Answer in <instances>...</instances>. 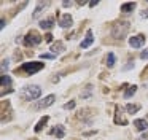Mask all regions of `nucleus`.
I'll return each mask as SVG.
<instances>
[{
  "instance_id": "16",
  "label": "nucleus",
  "mask_w": 148,
  "mask_h": 140,
  "mask_svg": "<svg viewBox=\"0 0 148 140\" xmlns=\"http://www.w3.org/2000/svg\"><path fill=\"white\" fill-rule=\"evenodd\" d=\"M134 126H135V129L137 130H147L148 129V121L147 119H135L134 121Z\"/></svg>"
},
{
  "instance_id": "18",
  "label": "nucleus",
  "mask_w": 148,
  "mask_h": 140,
  "mask_svg": "<svg viewBox=\"0 0 148 140\" xmlns=\"http://www.w3.org/2000/svg\"><path fill=\"white\" fill-rule=\"evenodd\" d=\"M48 121H49V118H48V116H43L42 119H40L38 123H37V126L34 127V130H35V132H40V130H42L43 127L46 126V123H48Z\"/></svg>"
},
{
  "instance_id": "28",
  "label": "nucleus",
  "mask_w": 148,
  "mask_h": 140,
  "mask_svg": "<svg viewBox=\"0 0 148 140\" xmlns=\"http://www.w3.org/2000/svg\"><path fill=\"white\" fill-rule=\"evenodd\" d=\"M45 40L51 43V41H53V35H51V34H46V35H45Z\"/></svg>"
},
{
  "instance_id": "14",
  "label": "nucleus",
  "mask_w": 148,
  "mask_h": 140,
  "mask_svg": "<svg viewBox=\"0 0 148 140\" xmlns=\"http://www.w3.org/2000/svg\"><path fill=\"white\" fill-rule=\"evenodd\" d=\"M49 3L48 2H42V3H38L37 5V8H35V11H34V14H32V18L34 19H38L40 18V14H42V11H43V8H46Z\"/></svg>"
},
{
  "instance_id": "9",
  "label": "nucleus",
  "mask_w": 148,
  "mask_h": 140,
  "mask_svg": "<svg viewBox=\"0 0 148 140\" xmlns=\"http://www.w3.org/2000/svg\"><path fill=\"white\" fill-rule=\"evenodd\" d=\"M94 41V35H92V30H88L86 35H84V40L80 43V48L81 49H86V48H89L91 45H92Z\"/></svg>"
},
{
  "instance_id": "2",
  "label": "nucleus",
  "mask_w": 148,
  "mask_h": 140,
  "mask_svg": "<svg viewBox=\"0 0 148 140\" xmlns=\"http://www.w3.org/2000/svg\"><path fill=\"white\" fill-rule=\"evenodd\" d=\"M19 95L23 100H35V99H38L42 95V88L38 84H29L26 88H23Z\"/></svg>"
},
{
  "instance_id": "30",
  "label": "nucleus",
  "mask_w": 148,
  "mask_h": 140,
  "mask_svg": "<svg viewBox=\"0 0 148 140\" xmlns=\"http://www.w3.org/2000/svg\"><path fill=\"white\" fill-rule=\"evenodd\" d=\"M5 25H7V22H5V19H2V21H0V29L3 30V27H5Z\"/></svg>"
},
{
  "instance_id": "22",
  "label": "nucleus",
  "mask_w": 148,
  "mask_h": 140,
  "mask_svg": "<svg viewBox=\"0 0 148 140\" xmlns=\"http://www.w3.org/2000/svg\"><path fill=\"white\" fill-rule=\"evenodd\" d=\"M91 95H92V86H86V89L80 94V99H88Z\"/></svg>"
},
{
  "instance_id": "32",
  "label": "nucleus",
  "mask_w": 148,
  "mask_h": 140,
  "mask_svg": "<svg viewBox=\"0 0 148 140\" xmlns=\"http://www.w3.org/2000/svg\"><path fill=\"white\" fill-rule=\"evenodd\" d=\"M73 5V2H62V6H70Z\"/></svg>"
},
{
  "instance_id": "4",
  "label": "nucleus",
  "mask_w": 148,
  "mask_h": 140,
  "mask_svg": "<svg viewBox=\"0 0 148 140\" xmlns=\"http://www.w3.org/2000/svg\"><path fill=\"white\" fill-rule=\"evenodd\" d=\"M24 43H26L27 46H37V45L42 43V35L37 30H29L27 35L24 37Z\"/></svg>"
},
{
  "instance_id": "11",
  "label": "nucleus",
  "mask_w": 148,
  "mask_h": 140,
  "mask_svg": "<svg viewBox=\"0 0 148 140\" xmlns=\"http://www.w3.org/2000/svg\"><path fill=\"white\" fill-rule=\"evenodd\" d=\"M72 24H73V19H72L70 14H62L61 16V19H59V25H61V27L67 29V27H72Z\"/></svg>"
},
{
  "instance_id": "34",
  "label": "nucleus",
  "mask_w": 148,
  "mask_h": 140,
  "mask_svg": "<svg viewBox=\"0 0 148 140\" xmlns=\"http://www.w3.org/2000/svg\"><path fill=\"white\" fill-rule=\"evenodd\" d=\"M145 137H148V132H145L143 135H142V139H145Z\"/></svg>"
},
{
  "instance_id": "10",
  "label": "nucleus",
  "mask_w": 148,
  "mask_h": 140,
  "mask_svg": "<svg viewBox=\"0 0 148 140\" xmlns=\"http://www.w3.org/2000/svg\"><path fill=\"white\" fill-rule=\"evenodd\" d=\"M49 134H51V135H54L56 139H64V135H65V127L62 126V124H58V126H54L51 130H49Z\"/></svg>"
},
{
  "instance_id": "25",
  "label": "nucleus",
  "mask_w": 148,
  "mask_h": 140,
  "mask_svg": "<svg viewBox=\"0 0 148 140\" xmlns=\"http://www.w3.org/2000/svg\"><path fill=\"white\" fill-rule=\"evenodd\" d=\"M54 54H51V53H49V54H42V56H40V59H54Z\"/></svg>"
},
{
  "instance_id": "12",
  "label": "nucleus",
  "mask_w": 148,
  "mask_h": 140,
  "mask_svg": "<svg viewBox=\"0 0 148 140\" xmlns=\"http://www.w3.org/2000/svg\"><path fill=\"white\" fill-rule=\"evenodd\" d=\"M53 25H54V16H48L46 19H42V21H40V27L45 29V30H49Z\"/></svg>"
},
{
  "instance_id": "33",
  "label": "nucleus",
  "mask_w": 148,
  "mask_h": 140,
  "mask_svg": "<svg viewBox=\"0 0 148 140\" xmlns=\"http://www.w3.org/2000/svg\"><path fill=\"white\" fill-rule=\"evenodd\" d=\"M96 5H99V2H89V6L92 8V6H96Z\"/></svg>"
},
{
  "instance_id": "5",
  "label": "nucleus",
  "mask_w": 148,
  "mask_h": 140,
  "mask_svg": "<svg viewBox=\"0 0 148 140\" xmlns=\"http://www.w3.org/2000/svg\"><path fill=\"white\" fill-rule=\"evenodd\" d=\"M54 100H56V95L54 94H49V95H46L45 99H42L40 102H37V104L34 105V108H35V110H43V108H48V107H51V105L54 104Z\"/></svg>"
},
{
  "instance_id": "3",
  "label": "nucleus",
  "mask_w": 148,
  "mask_h": 140,
  "mask_svg": "<svg viewBox=\"0 0 148 140\" xmlns=\"http://www.w3.org/2000/svg\"><path fill=\"white\" fill-rule=\"evenodd\" d=\"M42 69H45V62H37V60H30V62H24L23 65L18 69V72L26 73V75H34V73L40 72Z\"/></svg>"
},
{
  "instance_id": "20",
  "label": "nucleus",
  "mask_w": 148,
  "mask_h": 140,
  "mask_svg": "<svg viewBox=\"0 0 148 140\" xmlns=\"http://www.w3.org/2000/svg\"><path fill=\"white\" fill-rule=\"evenodd\" d=\"M105 62H107V67H113V65H115V62H116V56L113 53H108V54H107Z\"/></svg>"
},
{
  "instance_id": "19",
  "label": "nucleus",
  "mask_w": 148,
  "mask_h": 140,
  "mask_svg": "<svg viewBox=\"0 0 148 140\" xmlns=\"http://www.w3.org/2000/svg\"><path fill=\"white\" fill-rule=\"evenodd\" d=\"M138 110H140V105H134V104L126 105V111H127V115H135Z\"/></svg>"
},
{
  "instance_id": "27",
  "label": "nucleus",
  "mask_w": 148,
  "mask_h": 140,
  "mask_svg": "<svg viewBox=\"0 0 148 140\" xmlns=\"http://www.w3.org/2000/svg\"><path fill=\"white\" fill-rule=\"evenodd\" d=\"M129 69H134V64L132 62H129V64H126L124 67H123V70H129Z\"/></svg>"
},
{
  "instance_id": "13",
  "label": "nucleus",
  "mask_w": 148,
  "mask_h": 140,
  "mask_svg": "<svg viewBox=\"0 0 148 140\" xmlns=\"http://www.w3.org/2000/svg\"><path fill=\"white\" fill-rule=\"evenodd\" d=\"M49 49H51V54H59L64 51V43L62 41H54V43H51V46H49Z\"/></svg>"
},
{
  "instance_id": "15",
  "label": "nucleus",
  "mask_w": 148,
  "mask_h": 140,
  "mask_svg": "<svg viewBox=\"0 0 148 140\" xmlns=\"http://www.w3.org/2000/svg\"><path fill=\"white\" fill-rule=\"evenodd\" d=\"M135 5H137L135 2H124L121 6H119V10H121L123 13H132V10L135 8Z\"/></svg>"
},
{
  "instance_id": "26",
  "label": "nucleus",
  "mask_w": 148,
  "mask_h": 140,
  "mask_svg": "<svg viewBox=\"0 0 148 140\" xmlns=\"http://www.w3.org/2000/svg\"><path fill=\"white\" fill-rule=\"evenodd\" d=\"M140 57H142V59H148V49H143V51H142Z\"/></svg>"
},
{
  "instance_id": "6",
  "label": "nucleus",
  "mask_w": 148,
  "mask_h": 140,
  "mask_svg": "<svg viewBox=\"0 0 148 140\" xmlns=\"http://www.w3.org/2000/svg\"><path fill=\"white\" fill-rule=\"evenodd\" d=\"M115 123L119 124V126H127V119L124 118V113H123V107H116L115 110Z\"/></svg>"
},
{
  "instance_id": "23",
  "label": "nucleus",
  "mask_w": 148,
  "mask_h": 140,
  "mask_svg": "<svg viewBox=\"0 0 148 140\" xmlns=\"http://www.w3.org/2000/svg\"><path fill=\"white\" fill-rule=\"evenodd\" d=\"M8 64H10V60H8V59H3V60H2V75H7L5 72L8 70Z\"/></svg>"
},
{
  "instance_id": "17",
  "label": "nucleus",
  "mask_w": 148,
  "mask_h": 140,
  "mask_svg": "<svg viewBox=\"0 0 148 140\" xmlns=\"http://www.w3.org/2000/svg\"><path fill=\"white\" fill-rule=\"evenodd\" d=\"M11 83H13V80H11L10 75H2V78H0V84H2V88H10Z\"/></svg>"
},
{
  "instance_id": "7",
  "label": "nucleus",
  "mask_w": 148,
  "mask_h": 140,
  "mask_svg": "<svg viewBox=\"0 0 148 140\" xmlns=\"http://www.w3.org/2000/svg\"><path fill=\"white\" fill-rule=\"evenodd\" d=\"M2 107H5V110L2 108V123H7V121L11 119V108H10V102L5 100L2 104Z\"/></svg>"
},
{
  "instance_id": "8",
  "label": "nucleus",
  "mask_w": 148,
  "mask_h": 140,
  "mask_svg": "<svg viewBox=\"0 0 148 140\" xmlns=\"http://www.w3.org/2000/svg\"><path fill=\"white\" fill-rule=\"evenodd\" d=\"M143 43H145V35H134V37L129 38V45L132 48H140L143 46Z\"/></svg>"
},
{
  "instance_id": "29",
  "label": "nucleus",
  "mask_w": 148,
  "mask_h": 140,
  "mask_svg": "<svg viewBox=\"0 0 148 140\" xmlns=\"http://www.w3.org/2000/svg\"><path fill=\"white\" fill-rule=\"evenodd\" d=\"M94 134H97V130H89V132H84L83 135H84V137H88V135H94Z\"/></svg>"
},
{
  "instance_id": "31",
  "label": "nucleus",
  "mask_w": 148,
  "mask_h": 140,
  "mask_svg": "<svg viewBox=\"0 0 148 140\" xmlns=\"http://www.w3.org/2000/svg\"><path fill=\"white\" fill-rule=\"evenodd\" d=\"M143 76H148V67L143 69V72H142V78H143Z\"/></svg>"
},
{
  "instance_id": "21",
  "label": "nucleus",
  "mask_w": 148,
  "mask_h": 140,
  "mask_svg": "<svg viewBox=\"0 0 148 140\" xmlns=\"http://www.w3.org/2000/svg\"><path fill=\"white\" fill-rule=\"evenodd\" d=\"M135 91H137V86H135V84L129 86V88L124 91V99H129V97H132V95L135 94Z\"/></svg>"
},
{
  "instance_id": "24",
  "label": "nucleus",
  "mask_w": 148,
  "mask_h": 140,
  "mask_svg": "<svg viewBox=\"0 0 148 140\" xmlns=\"http://www.w3.org/2000/svg\"><path fill=\"white\" fill-rule=\"evenodd\" d=\"M64 108L65 110H73L75 108V100H70L69 104H64Z\"/></svg>"
},
{
  "instance_id": "1",
  "label": "nucleus",
  "mask_w": 148,
  "mask_h": 140,
  "mask_svg": "<svg viewBox=\"0 0 148 140\" xmlns=\"http://www.w3.org/2000/svg\"><path fill=\"white\" fill-rule=\"evenodd\" d=\"M129 29H131V22L127 21H118L112 25V37L118 38V40H123V38L127 37Z\"/></svg>"
}]
</instances>
